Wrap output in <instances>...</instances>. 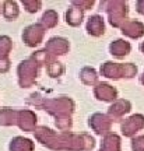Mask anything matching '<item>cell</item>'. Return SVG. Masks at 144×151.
<instances>
[{
  "mask_svg": "<svg viewBox=\"0 0 144 151\" xmlns=\"http://www.w3.org/2000/svg\"><path fill=\"white\" fill-rule=\"evenodd\" d=\"M109 7L107 9L108 14H109V21L113 27H120V24L125 21L126 17V3L123 1H109L108 3Z\"/></svg>",
  "mask_w": 144,
  "mask_h": 151,
  "instance_id": "obj_2",
  "label": "cell"
},
{
  "mask_svg": "<svg viewBox=\"0 0 144 151\" xmlns=\"http://www.w3.org/2000/svg\"><path fill=\"white\" fill-rule=\"evenodd\" d=\"M141 50H143V52H144V42L141 43Z\"/></svg>",
  "mask_w": 144,
  "mask_h": 151,
  "instance_id": "obj_17",
  "label": "cell"
},
{
  "mask_svg": "<svg viewBox=\"0 0 144 151\" xmlns=\"http://www.w3.org/2000/svg\"><path fill=\"white\" fill-rule=\"evenodd\" d=\"M90 124L94 127V130L98 134H104V133L109 132V129H111V120L105 115H101V113H95L90 119Z\"/></svg>",
  "mask_w": 144,
  "mask_h": 151,
  "instance_id": "obj_4",
  "label": "cell"
},
{
  "mask_svg": "<svg viewBox=\"0 0 144 151\" xmlns=\"http://www.w3.org/2000/svg\"><path fill=\"white\" fill-rule=\"evenodd\" d=\"M122 32L130 38H140L144 34V25L136 20L125 21V24L122 25Z\"/></svg>",
  "mask_w": 144,
  "mask_h": 151,
  "instance_id": "obj_5",
  "label": "cell"
},
{
  "mask_svg": "<svg viewBox=\"0 0 144 151\" xmlns=\"http://www.w3.org/2000/svg\"><path fill=\"white\" fill-rule=\"evenodd\" d=\"M111 53L116 58H123L130 52V43L125 42V41H115V42L111 43Z\"/></svg>",
  "mask_w": 144,
  "mask_h": 151,
  "instance_id": "obj_9",
  "label": "cell"
},
{
  "mask_svg": "<svg viewBox=\"0 0 144 151\" xmlns=\"http://www.w3.org/2000/svg\"><path fill=\"white\" fill-rule=\"evenodd\" d=\"M95 95L99 99H104V101H113V99H116L117 92L109 84H99L95 88Z\"/></svg>",
  "mask_w": 144,
  "mask_h": 151,
  "instance_id": "obj_6",
  "label": "cell"
},
{
  "mask_svg": "<svg viewBox=\"0 0 144 151\" xmlns=\"http://www.w3.org/2000/svg\"><path fill=\"white\" fill-rule=\"evenodd\" d=\"M24 4L30 6V7H28V11H37L41 3H39V1H24Z\"/></svg>",
  "mask_w": 144,
  "mask_h": 151,
  "instance_id": "obj_15",
  "label": "cell"
},
{
  "mask_svg": "<svg viewBox=\"0 0 144 151\" xmlns=\"http://www.w3.org/2000/svg\"><path fill=\"white\" fill-rule=\"evenodd\" d=\"M137 71V67L133 66L132 63H126V65H119V63H111L108 62L101 67V73L105 77L109 78H120V77H133Z\"/></svg>",
  "mask_w": 144,
  "mask_h": 151,
  "instance_id": "obj_1",
  "label": "cell"
},
{
  "mask_svg": "<svg viewBox=\"0 0 144 151\" xmlns=\"http://www.w3.org/2000/svg\"><path fill=\"white\" fill-rule=\"evenodd\" d=\"M87 29L88 32L92 34V35H101L104 34V21L99 16H92L90 17L88 20V24H87Z\"/></svg>",
  "mask_w": 144,
  "mask_h": 151,
  "instance_id": "obj_11",
  "label": "cell"
},
{
  "mask_svg": "<svg viewBox=\"0 0 144 151\" xmlns=\"http://www.w3.org/2000/svg\"><path fill=\"white\" fill-rule=\"evenodd\" d=\"M134 151H144V136H139L133 139V144H132Z\"/></svg>",
  "mask_w": 144,
  "mask_h": 151,
  "instance_id": "obj_14",
  "label": "cell"
},
{
  "mask_svg": "<svg viewBox=\"0 0 144 151\" xmlns=\"http://www.w3.org/2000/svg\"><path fill=\"white\" fill-rule=\"evenodd\" d=\"M20 141H21V144H18V140L16 139L11 143V147H10L11 151H31L32 150V144L30 140L20 137Z\"/></svg>",
  "mask_w": 144,
  "mask_h": 151,
  "instance_id": "obj_12",
  "label": "cell"
},
{
  "mask_svg": "<svg viewBox=\"0 0 144 151\" xmlns=\"http://www.w3.org/2000/svg\"><path fill=\"white\" fill-rule=\"evenodd\" d=\"M22 37L25 38L28 45L34 46V45L39 43L41 38H42V28L39 27V25H31V27H28L25 29V34Z\"/></svg>",
  "mask_w": 144,
  "mask_h": 151,
  "instance_id": "obj_7",
  "label": "cell"
},
{
  "mask_svg": "<svg viewBox=\"0 0 144 151\" xmlns=\"http://www.w3.org/2000/svg\"><path fill=\"white\" fill-rule=\"evenodd\" d=\"M144 127V116L141 115H133L132 118L125 120L122 124V132L125 136H133L137 130Z\"/></svg>",
  "mask_w": 144,
  "mask_h": 151,
  "instance_id": "obj_3",
  "label": "cell"
},
{
  "mask_svg": "<svg viewBox=\"0 0 144 151\" xmlns=\"http://www.w3.org/2000/svg\"><path fill=\"white\" fill-rule=\"evenodd\" d=\"M99 151H120V139L116 134H108Z\"/></svg>",
  "mask_w": 144,
  "mask_h": 151,
  "instance_id": "obj_10",
  "label": "cell"
},
{
  "mask_svg": "<svg viewBox=\"0 0 144 151\" xmlns=\"http://www.w3.org/2000/svg\"><path fill=\"white\" fill-rule=\"evenodd\" d=\"M66 18H67V22H70L71 25H77V24L81 22L83 13L80 11V9H71V10L66 14Z\"/></svg>",
  "mask_w": 144,
  "mask_h": 151,
  "instance_id": "obj_13",
  "label": "cell"
},
{
  "mask_svg": "<svg viewBox=\"0 0 144 151\" xmlns=\"http://www.w3.org/2000/svg\"><path fill=\"white\" fill-rule=\"evenodd\" d=\"M137 11H139V13H141V14H144V0L137 1Z\"/></svg>",
  "mask_w": 144,
  "mask_h": 151,
  "instance_id": "obj_16",
  "label": "cell"
},
{
  "mask_svg": "<svg viewBox=\"0 0 144 151\" xmlns=\"http://www.w3.org/2000/svg\"><path fill=\"white\" fill-rule=\"evenodd\" d=\"M141 83L144 84V74H143V77H141Z\"/></svg>",
  "mask_w": 144,
  "mask_h": 151,
  "instance_id": "obj_18",
  "label": "cell"
},
{
  "mask_svg": "<svg viewBox=\"0 0 144 151\" xmlns=\"http://www.w3.org/2000/svg\"><path fill=\"white\" fill-rule=\"evenodd\" d=\"M129 111H130V102L125 101V99H120V101H117L116 104H113L112 106L109 108V115L113 119H119L122 118L125 113H127Z\"/></svg>",
  "mask_w": 144,
  "mask_h": 151,
  "instance_id": "obj_8",
  "label": "cell"
}]
</instances>
